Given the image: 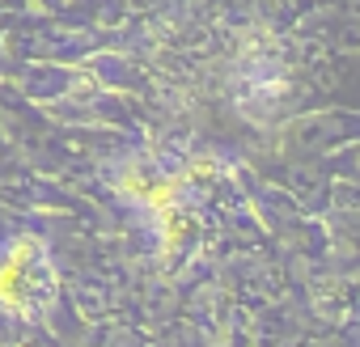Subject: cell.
I'll return each instance as SVG.
<instances>
[{
    "instance_id": "6da1fadb",
    "label": "cell",
    "mask_w": 360,
    "mask_h": 347,
    "mask_svg": "<svg viewBox=\"0 0 360 347\" xmlns=\"http://www.w3.org/2000/svg\"><path fill=\"white\" fill-rule=\"evenodd\" d=\"M60 301V271L43 237L13 233L0 246V313L9 322H47Z\"/></svg>"
}]
</instances>
